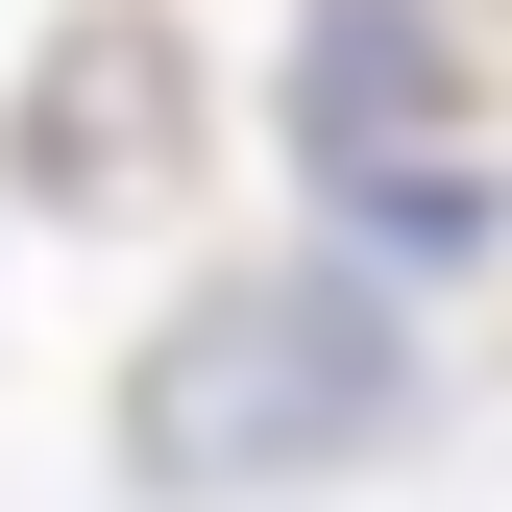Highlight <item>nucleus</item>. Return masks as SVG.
I'll list each match as a JSON object with an SVG mask.
<instances>
[{"mask_svg":"<svg viewBox=\"0 0 512 512\" xmlns=\"http://www.w3.org/2000/svg\"><path fill=\"white\" fill-rule=\"evenodd\" d=\"M488 244H512V171L488 147H391V171H317V269H342V293H464L488 269Z\"/></svg>","mask_w":512,"mask_h":512,"instance_id":"obj_4","label":"nucleus"},{"mask_svg":"<svg viewBox=\"0 0 512 512\" xmlns=\"http://www.w3.org/2000/svg\"><path fill=\"white\" fill-rule=\"evenodd\" d=\"M439 415V342L391 293L342 269H220L147 317V366H122V488L147 512H269V488H342L391 464V439Z\"/></svg>","mask_w":512,"mask_h":512,"instance_id":"obj_1","label":"nucleus"},{"mask_svg":"<svg viewBox=\"0 0 512 512\" xmlns=\"http://www.w3.org/2000/svg\"><path fill=\"white\" fill-rule=\"evenodd\" d=\"M464 122H488L464 0H293V49H269V147H293V196H317V171H391V147H464Z\"/></svg>","mask_w":512,"mask_h":512,"instance_id":"obj_2","label":"nucleus"},{"mask_svg":"<svg viewBox=\"0 0 512 512\" xmlns=\"http://www.w3.org/2000/svg\"><path fill=\"white\" fill-rule=\"evenodd\" d=\"M25 122H49V147H25L49 220H147V196H171V25H74Z\"/></svg>","mask_w":512,"mask_h":512,"instance_id":"obj_3","label":"nucleus"}]
</instances>
